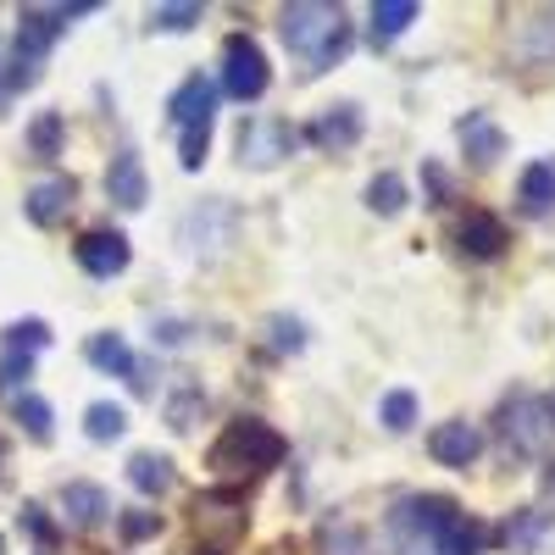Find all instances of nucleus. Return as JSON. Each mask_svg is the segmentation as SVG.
I'll use <instances>...</instances> for the list:
<instances>
[{"label":"nucleus","mask_w":555,"mask_h":555,"mask_svg":"<svg viewBox=\"0 0 555 555\" xmlns=\"http://www.w3.org/2000/svg\"><path fill=\"white\" fill-rule=\"evenodd\" d=\"M278 34H284V44L311 67H334L345 51H350V28H345V12L328 7V0H295V7H284V17H278Z\"/></svg>","instance_id":"nucleus-1"},{"label":"nucleus","mask_w":555,"mask_h":555,"mask_svg":"<svg viewBox=\"0 0 555 555\" xmlns=\"http://www.w3.org/2000/svg\"><path fill=\"white\" fill-rule=\"evenodd\" d=\"M284 455H289L284 434L256 423V416H240V423H228V434L211 444V467H228V473L250 467V473H261V467H278Z\"/></svg>","instance_id":"nucleus-2"},{"label":"nucleus","mask_w":555,"mask_h":555,"mask_svg":"<svg viewBox=\"0 0 555 555\" xmlns=\"http://www.w3.org/2000/svg\"><path fill=\"white\" fill-rule=\"evenodd\" d=\"M555 434V416H550V400L539 395H512L500 405V439L505 450H517V455H539Z\"/></svg>","instance_id":"nucleus-3"},{"label":"nucleus","mask_w":555,"mask_h":555,"mask_svg":"<svg viewBox=\"0 0 555 555\" xmlns=\"http://www.w3.org/2000/svg\"><path fill=\"white\" fill-rule=\"evenodd\" d=\"M267 83H272V73H267L261 44L250 34H228V44H222V89L234 101H261Z\"/></svg>","instance_id":"nucleus-4"},{"label":"nucleus","mask_w":555,"mask_h":555,"mask_svg":"<svg viewBox=\"0 0 555 555\" xmlns=\"http://www.w3.org/2000/svg\"><path fill=\"white\" fill-rule=\"evenodd\" d=\"M295 145H300V133L278 117L240 122V162H250V167H278L284 156H295Z\"/></svg>","instance_id":"nucleus-5"},{"label":"nucleus","mask_w":555,"mask_h":555,"mask_svg":"<svg viewBox=\"0 0 555 555\" xmlns=\"http://www.w3.org/2000/svg\"><path fill=\"white\" fill-rule=\"evenodd\" d=\"M195 528H211L217 539V555H228L245 533V500L228 494V489H211V494H195Z\"/></svg>","instance_id":"nucleus-6"},{"label":"nucleus","mask_w":555,"mask_h":555,"mask_svg":"<svg viewBox=\"0 0 555 555\" xmlns=\"http://www.w3.org/2000/svg\"><path fill=\"white\" fill-rule=\"evenodd\" d=\"M234 228H240L234 206H222V201H201L190 217H183V245L217 256L222 245H234Z\"/></svg>","instance_id":"nucleus-7"},{"label":"nucleus","mask_w":555,"mask_h":555,"mask_svg":"<svg viewBox=\"0 0 555 555\" xmlns=\"http://www.w3.org/2000/svg\"><path fill=\"white\" fill-rule=\"evenodd\" d=\"M73 250H78V267L89 278H117L128 267V256H133L128 250V234H117V228H89Z\"/></svg>","instance_id":"nucleus-8"},{"label":"nucleus","mask_w":555,"mask_h":555,"mask_svg":"<svg viewBox=\"0 0 555 555\" xmlns=\"http://www.w3.org/2000/svg\"><path fill=\"white\" fill-rule=\"evenodd\" d=\"M428 455L439 461V467H455V473H467L473 461L483 455V434L473 428V423H439L434 434H428Z\"/></svg>","instance_id":"nucleus-9"},{"label":"nucleus","mask_w":555,"mask_h":555,"mask_svg":"<svg viewBox=\"0 0 555 555\" xmlns=\"http://www.w3.org/2000/svg\"><path fill=\"white\" fill-rule=\"evenodd\" d=\"M306 139L317 151H350L356 139H361V106L356 101H339V106H328V112H317L311 117V128H306Z\"/></svg>","instance_id":"nucleus-10"},{"label":"nucleus","mask_w":555,"mask_h":555,"mask_svg":"<svg viewBox=\"0 0 555 555\" xmlns=\"http://www.w3.org/2000/svg\"><path fill=\"white\" fill-rule=\"evenodd\" d=\"M211 112H217V83L211 78H183L178 89H172V101H167V117L178 122V133L183 128H211Z\"/></svg>","instance_id":"nucleus-11"},{"label":"nucleus","mask_w":555,"mask_h":555,"mask_svg":"<svg viewBox=\"0 0 555 555\" xmlns=\"http://www.w3.org/2000/svg\"><path fill=\"white\" fill-rule=\"evenodd\" d=\"M106 195L122 206V211H139L151 201V178H145V162H139V151H117L112 167H106Z\"/></svg>","instance_id":"nucleus-12"},{"label":"nucleus","mask_w":555,"mask_h":555,"mask_svg":"<svg viewBox=\"0 0 555 555\" xmlns=\"http://www.w3.org/2000/svg\"><path fill=\"white\" fill-rule=\"evenodd\" d=\"M83 356L95 361L101 373H112V378H128L139 395L151 389V378H145V361H133V350L122 345V334H95V339L83 345Z\"/></svg>","instance_id":"nucleus-13"},{"label":"nucleus","mask_w":555,"mask_h":555,"mask_svg":"<svg viewBox=\"0 0 555 555\" xmlns=\"http://www.w3.org/2000/svg\"><path fill=\"white\" fill-rule=\"evenodd\" d=\"M73 201H78V183H73L67 172H56V178L34 183V190H28V201H23V211H28L39 228H56V222L73 211Z\"/></svg>","instance_id":"nucleus-14"},{"label":"nucleus","mask_w":555,"mask_h":555,"mask_svg":"<svg viewBox=\"0 0 555 555\" xmlns=\"http://www.w3.org/2000/svg\"><path fill=\"white\" fill-rule=\"evenodd\" d=\"M455 133H461V151H467L478 167H494L505 156V133H500V122L489 112H467Z\"/></svg>","instance_id":"nucleus-15"},{"label":"nucleus","mask_w":555,"mask_h":555,"mask_svg":"<svg viewBox=\"0 0 555 555\" xmlns=\"http://www.w3.org/2000/svg\"><path fill=\"white\" fill-rule=\"evenodd\" d=\"M62 512H67L73 528H101L117 505H112V494H106L101 483H67V489H62Z\"/></svg>","instance_id":"nucleus-16"},{"label":"nucleus","mask_w":555,"mask_h":555,"mask_svg":"<svg viewBox=\"0 0 555 555\" xmlns=\"http://www.w3.org/2000/svg\"><path fill=\"white\" fill-rule=\"evenodd\" d=\"M461 250H467L473 261H494L500 250H505V222L500 217H489V211H467L461 217Z\"/></svg>","instance_id":"nucleus-17"},{"label":"nucleus","mask_w":555,"mask_h":555,"mask_svg":"<svg viewBox=\"0 0 555 555\" xmlns=\"http://www.w3.org/2000/svg\"><path fill=\"white\" fill-rule=\"evenodd\" d=\"M517 201L528 217H550L555 211V162H533L517 178Z\"/></svg>","instance_id":"nucleus-18"},{"label":"nucleus","mask_w":555,"mask_h":555,"mask_svg":"<svg viewBox=\"0 0 555 555\" xmlns=\"http://www.w3.org/2000/svg\"><path fill=\"white\" fill-rule=\"evenodd\" d=\"M172 461L167 455H156V450H139L133 461H128V483L139 489V494H167L172 489Z\"/></svg>","instance_id":"nucleus-19"},{"label":"nucleus","mask_w":555,"mask_h":555,"mask_svg":"<svg viewBox=\"0 0 555 555\" xmlns=\"http://www.w3.org/2000/svg\"><path fill=\"white\" fill-rule=\"evenodd\" d=\"M317 550L322 555H373V539H366L356 522H345V517H328L317 528Z\"/></svg>","instance_id":"nucleus-20"},{"label":"nucleus","mask_w":555,"mask_h":555,"mask_svg":"<svg viewBox=\"0 0 555 555\" xmlns=\"http://www.w3.org/2000/svg\"><path fill=\"white\" fill-rule=\"evenodd\" d=\"M83 434L95 439V444L122 439V434H128V411H122V405H112V400H95V405L83 411Z\"/></svg>","instance_id":"nucleus-21"},{"label":"nucleus","mask_w":555,"mask_h":555,"mask_svg":"<svg viewBox=\"0 0 555 555\" xmlns=\"http://www.w3.org/2000/svg\"><path fill=\"white\" fill-rule=\"evenodd\" d=\"M416 17H423L416 0H378V7H373V39H400Z\"/></svg>","instance_id":"nucleus-22"},{"label":"nucleus","mask_w":555,"mask_h":555,"mask_svg":"<svg viewBox=\"0 0 555 555\" xmlns=\"http://www.w3.org/2000/svg\"><path fill=\"white\" fill-rule=\"evenodd\" d=\"M405 201H411V190H405L400 172H378L373 183H366V206H373L378 217H400Z\"/></svg>","instance_id":"nucleus-23"},{"label":"nucleus","mask_w":555,"mask_h":555,"mask_svg":"<svg viewBox=\"0 0 555 555\" xmlns=\"http://www.w3.org/2000/svg\"><path fill=\"white\" fill-rule=\"evenodd\" d=\"M517 51H522L528 62H550V56H555V12H539L533 23H522Z\"/></svg>","instance_id":"nucleus-24"},{"label":"nucleus","mask_w":555,"mask_h":555,"mask_svg":"<svg viewBox=\"0 0 555 555\" xmlns=\"http://www.w3.org/2000/svg\"><path fill=\"white\" fill-rule=\"evenodd\" d=\"M62 133H67L62 112H39L34 128H28V151H34L39 162H56V156H62Z\"/></svg>","instance_id":"nucleus-25"},{"label":"nucleus","mask_w":555,"mask_h":555,"mask_svg":"<svg viewBox=\"0 0 555 555\" xmlns=\"http://www.w3.org/2000/svg\"><path fill=\"white\" fill-rule=\"evenodd\" d=\"M544 528H550V512H533V505H528V512H517L512 522H505V544H512V550H539V539H544Z\"/></svg>","instance_id":"nucleus-26"},{"label":"nucleus","mask_w":555,"mask_h":555,"mask_svg":"<svg viewBox=\"0 0 555 555\" xmlns=\"http://www.w3.org/2000/svg\"><path fill=\"white\" fill-rule=\"evenodd\" d=\"M44 345H51V322H39V317H23L7 328V356H39Z\"/></svg>","instance_id":"nucleus-27"},{"label":"nucleus","mask_w":555,"mask_h":555,"mask_svg":"<svg viewBox=\"0 0 555 555\" xmlns=\"http://www.w3.org/2000/svg\"><path fill=\"white\" fill-rule=\"evenodd\" d=\"M12 411H17V423H23V434H28L34 444H51V405H44L39 395H28V389H23Z\"/></svg>","instance_id":"nucleus-28"},{"label":"nucleus","mask_w":555,"mask_h":555,"mask_svg":"<svg viewBox=\"0 0 555 555\" xmlns=\"http://www.w3.org/2000/svg\"><path fill=\"white\" fill-rule=\"evenodd\" d=\"M378 423H384L389 434H405V428L416 423V395H411V389H389L384 405H378Z\"/></svg>","instance_id":"nucleus-29"},{"label":"nucleus","mask_w":555,"mask_h":555,"mask_svg":"<svg viewBox=\"0 0 555 555\" xmlns=\"http://www.w3.org/2000/svg\"><path fill=\"white\" fill-rule=\"evenodd\" d=\"M201 411H206V395H201V389H178V395L167 400V428H172V434H190Z\"/></svg>","instance_id":"nucleus-30"},{"label":"nucleus","mask_w":555,"mask_h":555,"mask_svg":"<svg viewBox=\"0 0 555 555\" xmlns=\"http://www.w3.org/2000/svg\"><path fill=\"white\" fill-rule=\"evenodd\" d=\"M117 533H122V544H145V539L162 533V517L156 512H122L117 517Z\"/></svg>","instance_id":"nucleus-31"},{"label":"nucleus","mask_w":555,"mask_h":555,"mask_svg":"<svg viewBox=\"0 0 555 555\" xmlns=\"http://www.w3.org/2000/svg\"><path fill=\"white\" fill-rule=\"evenodd\" d=\"M195 23H201V7H190V0H183V7H156L151 12V28H162V34H183Z\"/></svg>","instance_id":"nucleus-32"},{"label":"nucleus","mask_w":555,"mask_h":555,"mask_svg":"<svg viewBox=\"0 0 555 555\" xmlns=\"http://www.w3.org/2000/svg\"><path fill=\"white\" fill-rule=\"evenodd\" d=\"M267 334H272V350H289V356L306 350V328H300L295 317H272V322H267Z\"/></svg>","instance_id":"nucleus-33"},{"label":"nucleus","mask_w":555,"mask_h":555,"mask_svg":"<svg viewBox=\"0 0 555 555\" xmlns=\"http://www.w3.org/2000/svg\"><path fill=\"white\" fill-rule=\"evenodd\" d=\"M28 378H34V356H7L0 361V389H17Z\"/></svg>","instance_id":"nucleus-34"},{"label":"nucleus","mask_w":555,"mask_h":555,"mask_svg":"<svg viewBox=\"0 0 555 555\" xmlns=\"http://www.w3.org/2000/svg\"><path fill=\"white\" fill-rule=\"evenodd\" d=\"M23 528L39 539V544H51L56 539V528H51V517H44V505H23Z\"/></svg>","instance_id":"nucleus-35"},{"label":"nucleus","mask_w":555,"mask_h":555,"mask_svg":"<svg viewBox=\"0 0 555 555\" xmlns=\"http://www.w3.org/2000/svg\"><path fill=\"white\" fill-rule=\"evenodd\" d=\"M544 494H555V461H550V467H544Z\"/></svg>","instance_id":"nucleus-36"},{"label":"nucleus","mask_w":555,"mask_h":555,"mask_svg":"<svg viewBox=\"0 0 555 555\" xmlns=\"http://www.w3.org/2000/svg\"><path fill=\"white\" fill-rule=\"evenodd\" d=\"M0 461H7V444H0Z\"/></svg>","instance_id":"nucleus-37"},{"label":"nucleus","mask_w":555,"mask_h":555,"mask_svg":"<svg viewBox=\"0 0 555 555\" xmlns=\"http://www.w3.org/2000/svg\"><path fill=\"white\" fill-rule=\"evenodd\" d=\"M550 416H555V400H550Z\"/></svg>","instance_id":"nucleus-38"}]
</instances>
